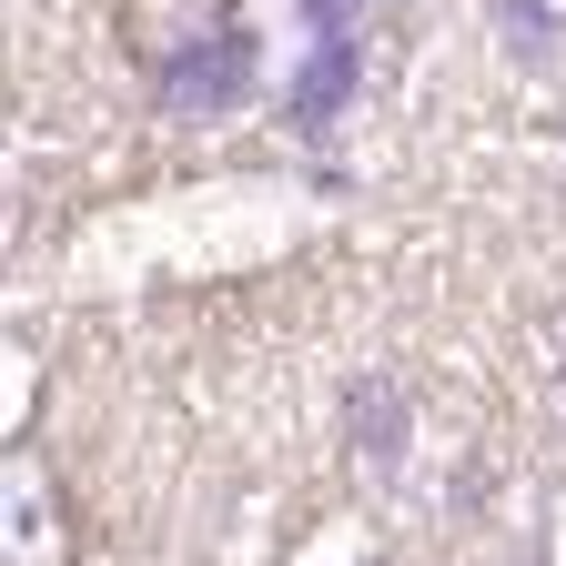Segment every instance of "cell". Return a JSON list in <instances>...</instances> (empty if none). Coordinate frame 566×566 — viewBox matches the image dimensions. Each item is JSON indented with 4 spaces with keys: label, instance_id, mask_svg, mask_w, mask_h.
Here are the masks:
<instances>
[{
    "label": "cell",
    "instance_id": "6da1fadb",
    "mask_svg": "<svg viewBox=\"0 0 566 566\" xmlns=\"http://www.w3.org/2000/svg\"><path fill=\"white\" fill-rule=\"evenodd\" d=\"M253 82H263V51H253V21L233 11V0H212V21H202L192 41H163V51H153L163 112H233Z\"/></svg>",
    "mask_w": 566,
    "mask_h": 566
},
{
    "label": "cell",
    "instance_id": "7a4b0ae2",
    "mask_svg": "<svg viewBox=\"0 0 566 566\" xmlns=\"http://www.w3.org/2000/svg\"><path fill=\"white\" fill-rule=\"evenodd\" d=\"M0 566H82V506L41 446L0 455Z\"/></svg>",
    "mask_w": 566,
    "mask_h": 566
},
{
    "label": "cell",
    "instance_id": "3957f363",
    "mask_svg": "<svg viewBox=\"0 0 566 566\" xmlns=\"http://www.w3.org/2000/svg\"><path fill=\"white\" fill-rule=\"evenodd\" d=\"M354 61H365L354 41H314V61H304V82L283 92V122H294V132H324V122H334V112L354 102Z\"/></svg>",
    "mask_w": 566,
    "mask_h": 566
},
{
    "label": "cell",
    "instance_id": "277c9868",
    "mask_svg": "<svg viewBox=\"0 0 566 566\" xmlns=\"http://www.w3.org/2000/svg\"><path fill=\"white\" fill-rule=\"evenodd\" d=\"M344 415H354V455H365L375 475H395V446H405V424H415V405L395 395V375H365L344 395Z\"/></svg>",
    "mask_w": 566,
    "mask_h": 566
},
{
    "label": "cell",
    "instance_id": "5b68a950",
    "mask_svg": "<svg viewBox=\"0 0 566 566\" xmlns=\"http://www.w3.org/2000/svg\"><path fill=\"white\" fill-rule=\"evenodd\" d=\"M516 566H536V556H516Z\"/></svg>",
    "mask_w": 566,
    "mask_h": 566
}]
</instances>
